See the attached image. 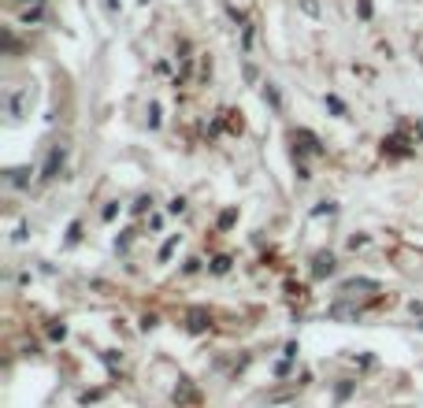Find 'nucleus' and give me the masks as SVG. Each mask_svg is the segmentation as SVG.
<instances>
[{"mask_svg": "<svg viewBox=\"0 0 423 408\" xmlns=\"http://www.w3.org/2000/svg\"><path fill=\"white\" fill-rule=\"evenodd\" d=\"M297 4H301V11H304V16H309V19H319V16H323V8H319V0H297Z\"/></svg>", "mask_w": 423, "mask_h": 408, "instance_id": "4", "label": "nucleus"}, {"mask_svg": "<svg viewBox=\"0 0 423 408\" xmlns=\"http://www.w3.org/2000/svg\"><path fill=\"white\" fill-rule=\"evenodd\" d=\"M334 271V256L330 253H319L316 256V275H330Z\"/></svg>", "mask_w": 423, "mask_h": 408, "instance_id": "3", "label": "nucleus"}, {"mask_svg": "<svg viewBox=\"0 0 423 408\" xmlns=\"http://www.w3.org/2000/svg\"><path fill=\"white\" fill-rule=\"evenodd\" d=\"M360 16H364V19H371V0H360Z\"/></svg>", "mask_w": 423, "mask_h": 408, "instance_id": "5", "label": "nucleus"}, {"mask_svg": "<svg viewBox=\"0 0 423 408\" xmlns=\"http://www.w3.org/2000/svg\"><path fill=\"white\" fill-rule=\"evenodd\" d=\"M26 104H30V85H19V90L8 97V112H11V119H23Z\"/></svg>", "mask_w": 423, "mask_h": 408, "instance_id": "1", "label": "nucleus"}, {"mask_svg": "<svg viewBox=\"0 0 423 408\" xmlns=\"http://www.w3.org/2000/svg\"><path fill=\"white\" fill-rule=\"evenodd\" d=\"M64 164V149H52V156H49V164H45V174H41V179H52L56 174V167Z\"/></svg>", "mask_w": 423, "mask_h": 408, "instance_id": "2", "label": "nucleus"}]
</instances>
